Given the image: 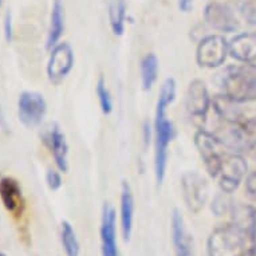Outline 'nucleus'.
<instances>
[{"mask_svg":"<svg viewBox=\"0 0 256 256\" xmlns=\"http://www.w3.org/2000/svg\"><path fill=\"white\" fill-rule=\"evenodd\" d=\"M176 80L166 78L160 90L156 105L154 120V174L156 181L162 184L168 166L169 145L174 137V126L166 118V110L176 100Z\"/></svg>","mask_w":256,"mask_h":256,"instance_id":"nucleus-1","label":"nucleus"},{"mask_svg":"<svg viewBox=\"0 0 256 256\" xmlns=\"http://www.w3.org/2000/svg\"><path fill=\"white\" fill-rule=\"evenodd\" d=\"M222 96L238 104L256 101V63L228 66L222 72Z\"/></svg>","mask_w":256,"mask_h":256,"instance_id":"nucleus-2","label":"nucleus"},{"mask_svg":"<svg viewBox=\"0 0 256 256\" xmlns=\"http://www.w3.org/2000/svg\"><path fill=\"white\" fill-rule=\"evenodd\" d=\"M247 236L234 222L214 228L208 238V256H246Z\"/></svg>","mask_w":256,"mask_h":256,"instance_id":"nucleus-3","label":"nucleus"},{"mask_svg":"<svg viewBox=\"0 0 256 256\" xmlns=\"http://www.w3.org/2000/svg\"><path fill=\"white\" fill-rule=\"evenodd\" d=\"M230 54V43L218 34L206 35L196 48V62L200 68H214L222 66Z\"/></svg>","mask_w":256,"mask_h":256,"instance_id":"nucleus-4","label":"nucleus"},{"mask_svg":"<svg viewBox=\"0 0 256 256\" xmlns=\"http://www.w3.org/2000/svg\"><path fill=\"white\" fill-rule=\"evenodd\" d=\"M181 194L185 206L190 212L198 214L208 200L210 186L206 177L196 170H188L181 176Z\"/></svg>","mask_w":256,"mask_h":256,"instance_id":"nucleus-5","label":"nucleus"},{"mask_svg":"<svg viewBox=\"0 0 256 256\" xmlns=\"http://www.w3.org/2000/svg\"><path fill=\"white\" fill-rule=\"evenodd\" d=\"M218 142L216 136L206 129H198L194 134V146L202 157L206 170L212 178H218L222 168V154L218 152Z\"/></svg>","mask_w":256,"mask_h":256,"instance_id":"nucleus-6","label":"nucleus"},{"mask_svg":"<svg viewBox=\"0 0 256 256\" xmlns=\"http://www.w3.org/2000/svg\"><path fill=\"white\" fill-rule=\"evenodd\" d=\"M247 161L239 153L222 156V162L218 172V186L224 194H231L239 188L247 174Z\"/></svg>","mask_w":256,"mask_h":256,"instance_id":"nucleus-7","label":"nucleus"},{"mask_svg":"<svg viewBox=\"0 0 256 256\" xmlns=\"http://www.w3.org/2000/svg\"><path fill=\"white\" fill-rule=\"evenodd\" d=\"M47 113V102L40 92H23L18 100V116L26 128H36Z\"/></svg>","mask_w":256,"mask_h":256,"instance_id":"nucleus-8","label":"nucleus"},{"mask_svg":"<svg viewBox=\"0 0 256 256\" xmlns=\"http://www.w3.org/2000/svg\"><path fill=\"white\" fill-rule=\"evenodd\" d=\"M74 51L68 43L59 42L50 50L47 62V76L52 84H59L70 74L74 68Z\"/></svg>","mask_w":256,"mask_h":256,"instance_id":"nucleus-9","label":"nucleus"},{"mask_svg":"<svg viewBox=\"0 0 256 256\" xmlns=\"http://www.w3.org/2000/svg\"><path fill=\"white\" fill-rule=\"evenodd\" d=\"M185 108L190 117L206 121L212 108V98L202 80H194L189 84L185 96Z\"/></svg>","mask_w":256,"mask_h":256,"instance_id":"nucleus-10","label":"nucleus"},{"mask_svg":"<svg viewBox=\"0 0 256 256\" xmlns=\"http://www.w3.org/2000/svg\"><path fill=\"white\" fill-rule=\"evenodd\" d=\"M204 20L210 28L218 32H235L239 22L230 6L220 2H210L204 8Z\"/></svg>","mask_w":256,"mask_h":256,"instance_id":"nucleus-11","label":"nucleus"},{"mask_svg":"<svg viewBox=\"0 0 256 256\" xmlns=\"http://www.w3.org/2000/svg\"><path fill=\"white\" fill-rule=\"evenodd\" d=\"M101 254L102 256H118L117 246V214L116 210L105 202L101 216Z\"/></svg>","mask_w":256,"mask_h":256,"instance_id":"nucleus-12","label":"nucleus"},{"mask_svg":"<svg viewBox=\"0 0 256 256\" xmlns=\"http://www.w3.org/2000/svg\"><path fill=\"white\" fill-rule=\"evenodd\" d=\"M170 235L173 250L176 256H194V236L190 235L185 226L184 218L178 210H174L170 218Z\"/></svg>","mask_w":256,"mask_h":256,"instance_id":"nucleus-13","label":"nucleus"},{"mask_svg":"<svg viewBox=\"0 0 256 256\" xmlns=\"http://www.w3.org/2000/svg\"><path fill=\"white\" fill-rule=\"evenodd\" d=\"M0 200L3 206L14 216H22L24 210V198L19 182L12 177L0 178Z\"/></svg>","mask_w":256,"mask_h":256,"instance_id":"nucleus-14","label":"nucleus"},{"mask_svg":"<svg viewBox=\"0 0 256 256\" xmlns=\"http://www.w3.org/2000/svg\"><path fill=\"white\" fill-rule=\"evenodd\" d=\"M46 144L50 149L56 168L60 172L66 173L68 170V145L66 136L63 134L58 125H51L46 133Z\"/></svg>","mask_w":256,"mask_h":256,"instance_id":"nucleus-15","label":"nucleus"},{"mask_svg":"<svg viewBox=\"0 0 256 256\" xmlns=\"http://www.w3.org/2000/svg\"><path fill=\"white\" fill-rule=\"evenodd\" d=\"M120 220H121V231L124 240L129 242L133 231V220H134V198L130 185L128 181H122L121 198H120Z\"/></svg>","mask_w":256,"mask_h":256,"instance_id":"nucleus-16","label":"nucleus"},{"mask_svg":"<svg viewBox=\"0 0 256 256\" xmlns=\"http://www.w3.org/2000/svg\"><path fill=\"white\" fill-rule=\"evenodd\" d=\"M230 55L242 63L256 62V32L236 35L230 42Z\"/></svg>","mask_w":256,"mask_h":256,"instance_id":"nucleus-17","label":"nucleus"},{"mask_svg":"<svg viewBox=\"0 0 256 256\" xmlns=\"http://www.w3.org/2000/svg\"><path fill=\"white\" fill-rule=\"evenodd\" d=\"M64 4L62 0H54L52 2V7H51V15H50V27H48V32H47L46 39V48L51 50L52 47L56 46L62 38L63 32H64Z\"/></svg>","mask_w":256,"mask_h":256,"instance_id":"nucleus-18","label":"nucleus"},{"mask_svg":"<svg viewBox=\"0 0 256 256\" xmlns=\"http://www.w3.org/2000/svg\"><path fill=\"white\" fill-rule=\"evenodd\" d=\"M160 62L154 54H146L141 60L140 72H141V84L145 92H149L156 80L158 78Z\"/></svg>","mask_w":256,"mask_h":256,"instance_id":"nucleus-19","label":"nucleus"},{"mask_svg":"<svg viewBox=\"0 0 256 256\" xmlns=\"http://www.w3.org/2000/svg\"><path fill=\"white\" fill-rule=\"evenodd\" d=\"M126 0H113L109 6V23L114 35L121 36L125 32Z\"/></svg>","mask_w":256,"mask_h":256,"instance_id":"nucleus-20","label":"nucleus"},{"mask_svg":"<svg viewBox=\"0 0 256 256\" xmlns=\"http://www.w3.org/2000/svg\"><path fill=\"white\" fill-rule=\"evenodd\" d=\"M60 240H62V247L66 256H80V242H78V238H76L74 228H72V226L68 222H62Z\"/></svg>","mask_w":256,"mask_h":256,"instance_id":"nucleus-21","label":"nucleus"},{"mask_svg":"<svg viewBox=\"0 0 256 256\" xmlns=\"http://www.w3.org/2000/svg\"><path fill=\"white\" fill-rule=\"evenodd\" d=\"M97 96L98 101H100V106H101V110L104 114H110L113 112V98H112V94H110L109 88L106 86V82L104 80V76H101L97 82Z\"/></svg>","mask_w":256,"mask_h":256,"instance_id":"nucleus-22","label":"nucleus"},{"mask_svg":"<svg viewBox=\"0 0 256 256\" xmlns=\"http://www.w3.org/2000/svg\"><path fill=\"white\" fill-rule=\"evenodd\" d=\"M230 194L222 192L220 194H218L214 200V204H212V210H214V214L218 216H222V214H227V212H231L232 206L231 200L228 198Z\"/></svg>","mask_w":256,"mask_h":256,"instance_id":"nucleus-23","label":"nucleus"},{"mask_svg":"<svg viewBox=\"0 0 256 256\" xmlns=\"http://www.w3.org/2000/svg\"><path fill=\"white\" fill-rule=\"evenodd\" d=\"M239 10L248 20H256V0H239Z\"/></svg>","mask_w":256,"mask_h":256,"instance_id":"nucleus-24","label":"nucleus"},{"mask_svg":"<svg viewBox=\"0 0 256 256\" xmlns=\"http://www.w3.org/2000/svg\"><path fill=\"white\" fill-rule=\"evenodd\" d=\"M46 182L47 186L51 189V190H58L60 186H62V176H60V170H55V169H50L47 170L46 174Z\"/></svg>","mask_w":256,"mask_h":256,"instance_id":"nucleus-25","label":"nucleus"},{"mask_svg":"<svg viewBox=\"0 0 256 256\" xmlns=\"http://www.w3.org/2000/svg\"><path fill=\"white\" fill-rule=\"evenodd\" d=\"M12 34H14V27H12V15L11 12H7L4 16V36L7 42L12 40Z\"/></svg>","mask_w":256,"mask_h":256,"instance_id":"nucleus-26","label":"nucleus"},{"mask_svg":"<svg viewBox=\"0 0 256 256\" xmlns=\"http://www.w3.org/2000/svg\"><path fill=\"white\" fill-rule=\"evenodd\" d=\"M246 190L250 198H252L254 200H256V172H254L252 174H250L246 181Z\"/></svg>","mask_w":256,"mask_h":256,"instance_id":"nucleus-27","label":"nucleus"},{"mask_svg":"<svg viewBox=\"0 0 256 256\" xmlns=\"http://www.w3.org/2000/svg\"><path fill=\"white\" fill-rule=\"evenodd\" d=\"M194 0H178V10L181 12L188 14L194 8Z\"/></svg>","mask_w":256,"mask_h":256,"instance_id":"nucleus-28","label":"nucleus"},{"mask_svg":"<svg viewBox=\"0 0 256 256\" xmlns=\"http://www.w3.org/2000/svg\"><path fill=\"white\" fill-rule=\"evenodd\" d=\"M246 256H256V247L248 248L247 252H246Z\"/></svg>","mask_w":256,"mask_h":256,"instance_id":"nucleus-29","label":"nucleus"},{"mask_svg":"<svg viewBox=\"0 0 256 256\" xmlns=\"http://www.w3.org/2000/svg\"><path fill=\"white\" fill-rule=\"evenodd\" d=\"M252 152H254V153H252V156H254V158H255V161H256V146L252 149Z\"/></svg>","mask_w":256,"mask_h":256,"instance_id":"nucleus-30","label":"nucleus"},{"mask_svg":"<svg viewBox=\"0 0 256 256\" xmlns=\"http://www.w3.org/2000/svg\"><path fill=\"white\" fill-rule=\"evenodd\" d=\"M2 7H3V0H0V10H2Z\"/></svg>","mask_w":256,"mask_h":256,"instance_id":"nucleus-31","label":"nucleus"},{"mask_svg":"<svg viewBox=\"0 0 256 256\" xmlns=\"http://www.w3.org/2000/svg\"><path fill=\"white\" fill-rule=\"evenodd\" d=\"M0 256H7V255H6V254H2V252H0Z\"/></svg>","mask_w":256,"mask_h":256,"instance_id":"nucleus-32","label":"nucleus"}]
</instances>
